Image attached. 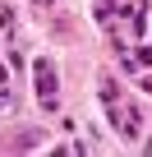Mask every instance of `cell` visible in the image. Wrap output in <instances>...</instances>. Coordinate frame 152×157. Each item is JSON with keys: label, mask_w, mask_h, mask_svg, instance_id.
I'll list each match as a JSON object with an SVG mask.
<instances>
[{"label": "cell", "mask_w": 152, "mask_h": 157, "mask_svg": "<svg viewBox=\"0 0 152 157\" xmlns=\"http://www.w3.org/2000/svg\"><path fill=\"white\" fill-rule=\"evenodd\" d=\"M32 88H37V102H42L46 111L60 106V74H55L51 60H32Z\"/></svg>", "instance_id": "cell-2"}, {"label": "cell", "mask_w": 152, "mask_h": 157, "mask_svg": "<svg viewBox=\"0 0 152 157\" xmlns=\"http://www.w3.org/2000/svg\"><path fill=\"white\" fill-rule=\"evenodd\" d=\"M97 88H102V106H106L111 125H115L124 139H138V134H143V116H138V106L120 93V83H115L111 74H102V78H97Z\"/></svg>", "instance_id": "cell-1"}]
</instances>
